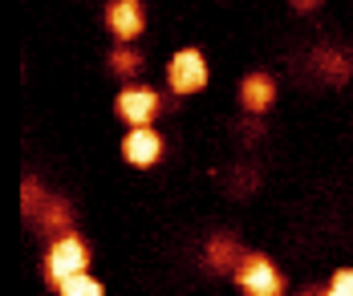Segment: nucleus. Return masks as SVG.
Returning a JSON list of instances; mask_svg holds the SVG:
<instances>
[{"instance_id":"obj_1","label":"nucleus","mask_w":353,"mask_h":296,"mask_svg":"<svg viewBox=\"0 0 353 296\" xmlns=\"http://www.w3.org/2000/svg\"><path fill=\"white\" fill-rule=\"evenodd\" d=\"M236 280H240V288H244V293H252V296H276V293H284L281 268H276L268 256H260V252H252V256L240 260Z\"/></svg>"},{"instance_id":"obj_2","label":"nucleus","mask_w":353,"mask_h":296,"mask_svg":"<svg viewBox=\"0 0 353 296\" xmlns=\"http://www.w3.org/2000/svg\"><path fill=\"white\" fill-rule=\"evenodd\" d=\"M85 264H90L85 244H81L77 235H61V240H53V248H49V256H45V276H49V284L57 288L65 276L85 272Z\"/></svg>"},{"instance_id":"obj_3","label":"nucleus","mask_w":353,"mask_h":296,"mask_svg":"<svg viewBox=\"0 0 353 296\" xmlns=\"http://www.w3.org/2000/svg\"><path fill=\"white\" fill-rule=\"evenodd\" d=\"M167 81H171L175 94L203 89L208 85V61H203V53L199 49H179L175 57H171V65H167Z\"/></svg>"},{"instance_id":"obj_4","label":"nucleus","mask_w":353,"mask_h":296,"mask_svg":"<svg viewBox=\"0 0 353 296\" xmlns=\"http://www.w3.org/2000/svg\"><path fill=\"white\" fill-rule=\"evenodd\" d=\"M118 114L130 122V126H150L154 114H159V94L146 89V85H130L118 94Z\"/></svg>"},{"instance_id":"obj_5","label":"nucleus","mask_w":353,"mask_h":296,"mask_svg":"<svg viewBox=\"0 0 353 296\" xmlns=\"http://www.w3.org/2000/svg\"><path fill=\"white\" fill-rule=\"evenodd\" d=\"M106 25L114 29L118 41H134L146 29V12H142L139 0H114L106 8Z\"/></svg>"},{"instance_id":"obj_6","label":"nucleus","mask_w":353,"mask_h":296,"mask_svg":"<svg viewBox=\"0 0 353 296\" xmlns=\"http://www.w3.org/2000/svg\"><path fill=\"white\" fill-rule=\"evenodd\" d=\"M122 154H126L130 167H150V162H159V154H163V138H159L150 126H130V134H126V142H122Z\"/></svg>"},{"instance_id":"obj_7","label":"nucleus","mask_w":353,"mask_h":296,"mask_svg":"<svg viewBox=\"0 0 353 296\" xmlns=\"http://www.w3.org/2000/svg\"><path fill=\"white\" fill-rule=\"evenodd\" d=\"M272 98H276V81L268 74H248L244 85H240V102H244V110L252 114H264L272 106Z\"/></svg>"},{"instance_id":"obj_8","label":"nucleus","mask_w":353,"mask_h":296,"mask_svg":"<svg viewBox=\"0 0 353 296\" xmlns=\"http://www.w3.org/2000/svg\"><path fill=\"white\" fill-rule=\"evenodd\" d=\"M57 293H65V296H102V284L90 280L85 272H73V276H65V280L57 284Z\"/></svg>"},{"instance_id":"obj_9","label":"nucleus","mask_w":353,"mask_h":296,"mask_svg":"<svg viewBox=\"0 0 353 296\" xmlns=\"http://www.w3.org/2000/svg\"><path fill=\"white\" fill-rule=\"evenodd\" d=\"M329 293H333V296H353V268L333 272V280H329Z\"/></svg>"},{"instance_id":"obj_10","label":"nucleus","mask_w":353,"mask_h":296,"mask_svg":"<svg viewBox=\"0 0 353 296\" xmlns=\"http://www.w3.org/2000/svg\"><path fill=\"white\" fill-rule=\"evenodd\" d=\"M110 65H114V74H134V70H139L142 61L134 57V53H122V49H118V53L110 57Z\"/></svg>"},{"instance_id":"obj_11","label":"nucleus","mask_w":353,"mask_h":296,"mask_svg":"<svg viewBox=\"0 0 353 296\" xmlns=\"http://www.w3.org/2000/svg\"><path fill=\"white\" fill-rule=\"evenodd\" d=\"M228 248H232L228 240H215V244H212V264H219V268H223V260H228Z\"/></svg>"}]
</instances>
